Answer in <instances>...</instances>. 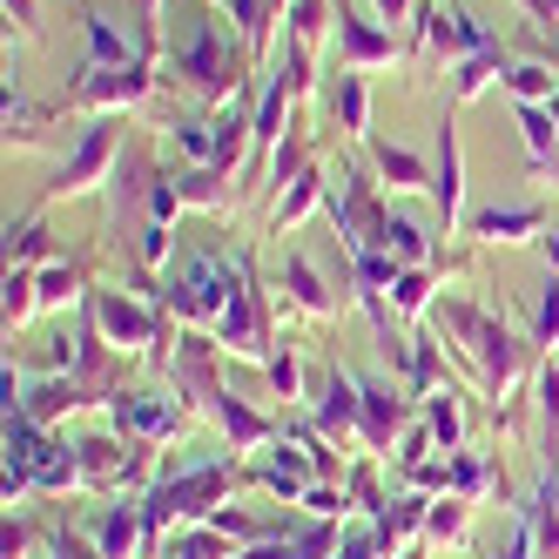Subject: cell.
Instances as JSON below:
<instances>
[{
	"label": "cell",
	"mask_w": 559,
	"mask_h": 559,
	"mask_svg": "<svg viewBox=\"0 0 559 559\" xmlns=\"http://www.w3.org/2000/svg\"><path fill=\"white\" fill-rule=\"evenodd\" d=\"M135 533H148V526H142V506H102V512H95L102 559H129V552H135Z\"/></svg>",
	"instance_id": "obj_1"
},
{
	"label": "cell",
	"mask_w": 559,
	"mask_h": 559,
	"mask_svg": "<svg viewBox=\"0 0 559 559\" xmlns=\"http://www.w3.org/2000/svg\"><path fill=\"white\" fill-rule=\"evenodd\" d=\"M425 533H431V539H465V506H459V499L431 506V512H425Z\"/></svg>",
	"instance_id": "obj_2"
},
{
	"label": "cell",
	"mask_w": 559,
	"mask_h": 559,
	"mask_svg": "<svg viewBox=\"0 0 559 559\" xmlns=\"http://www.w3.org/2000/svg\"><path fill=\"white\" fill-rule=\"evenodd\" d=\"M378 552V539H365V533H350V539H337V552L331 559H371Z\"/></svg>",
	"instance_id": "obj_3"
}]
</instances>
